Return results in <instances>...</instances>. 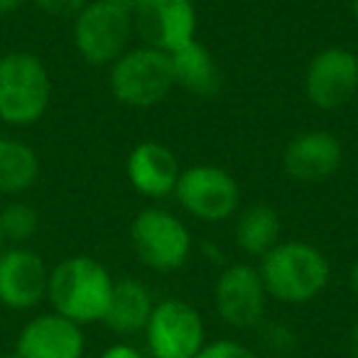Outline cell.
Returning a JSON list of instances; mask_svg holds the SVG:
<instances>
[{"instance_id": "obj_1", "label": "cell", "mask_w": 358, "mask_h": 358, "mask_svg": "<svg viewBox=\"0 0 358 358\" xmlns=\"http://www.w3.org/2000/svg\"><path fill=\"white\" fill-rule=\"evenodd\" d=\"M113 285V275L101 260L91 255H69L50 268L47 302L52 312L86 327L103 322Z\"/></svg>"}, {"instance_id": "obj_2", "label": "cell", "mask_w": 358, "mask_h": 358, "mask_svg": "<svg viewBox=\"0 0 358 358\" xmlns=\"http://www.w3.org/2000/svg\"><path fill=\"white\" fill-rule=\"evenodd\" d=\"M258 273L270 299L282 304L314 302L331 280V263L307 241H280L260 258Z\"/></svg>"}, {"instance_id": "obj_3", "label": "cell", "mask_w": 358, "mask_h": 358, "mask_svg": "<svg viewBox=\"0 0 358 358\" xmlns=\"http://www.w3.org/2000/svg\"><path fill=\"white\" fill-rule=\"evenodd\" d=\"M52 76L47 64L27 50L0 55V123L30 128L47 115L52 103Z\"/></svg>"}, {"instance_id": "obj_4", "label": "cell", "mask_w": 358, "mask_h": 358, "mask_svg": "<svg viewBox=\"0 0 358 358\" xmlns=\"http://www.w3.org/2000/svg\"><path fill=\"white\" fill-rule=\"evenodd\" d=\"M108 89L128 108H152L174 89L172 59L150 45L130 47L108 66Z\"/></svg>"}, {"instance_id": "obj_5", "label": "cell", "mask_w": 358, "mask_h": 358, "mask_svg": "<svg viewBox=\"0 0 358 358\" xmlns=\"http://www.w3.org/2000/svg\"><path fill=\"white\" fill-rule=\"evenodd\" d=\"M71 20L74 47L86 64L110 66L130 50L135 17L110 0H89Z\"/></svg>"}, {"instance_id": "obj_6", "label": "cell", "mask_w": 358, "mask_h": 358, "mask_svg": "<svg viewBox=\"0 0 358 358\" xmlns=\"http://www.w3.org/2000/svg\"><path fill=\"white\" fill-rule=\"evenodd\" d=\"M130 243L145 268L155 273H174L192 255V231L172 211L148 206L130 224Z\"/></svg>"}, {"instance_id": "obj_7", "label": "cell", "mask_w": 358, "mask_h": 358, "mask_svg": "<svg viewBox=\"0 0 358 358\" xmlns=\"http://www.w3.org/2000/svg\"><path fill=\"white\" fill-rule=\"evenodd\" d=\"M174 199L194 219L221 224L238 214L241 187L234 174L219 164H192L179 174Z\"/></svg>"}, {"instance_id": "obj_8", "label": "cell", "mask_w": 358, "mask_h": 358, "mask_svg": "<svg viewBox=\"0 0 358 358\" xmlns=\"http://www.w3.org/2000/svg\"><path fill=\"white\" fill-rule=\"evenodd\" d=\"M143 334L150 358H194L206 346L204 317L179 297L155 302Z\"/></svg>"}, {"instance_id": "obj_9", "label": "cell", "mask_w": 358, "mask_h": 358, "mask_svg": "<svg viewBox=\"0 0 358 358\" xmlns=\"http://www.w3.org/2000/svg\"><path fill=\"white\" fill-rule=\"evenodd\" d=\"M268 299L263 278L250 263L226 265L214 282V309L234 329H258L265 322Z\"/></svg>"}, {"instance_id": "obj_10", "label": "cell", "mask_w": 358, "mask_h": 358, "mask_svg": "<svg viewBox=\"0 0 358 358\" xmlns=\"http://www.w3.org/2000/svg\"><path fill=\"white\" fill-rule=\"evenodd\" d=\"M358 94V55L348 47H324L304 71V96L319 110H336Z\"/></svg>"}, {"instance_id": "obj_11", "label": "cell", "mask_w": 358, "mask_h": 358, "mask_svg": "<svg viewBox=\"0 0 358 358\" xmlns=\"http://www.w3.org/2000/svg\"><path fill=\"white\" fill-rule=\"evenodd\" d=\"M50 268L37 250L6 245L0 250V307L30 312L47 299Z\"/></svg>"}, {"instance_id": "obj_12", "label": "cell", "mask_w": 358, "mask_h": 358, "mask_svg": "<svg viewBox=\"0 0 358 358\" xmlns=\"http://www.w3.org/2000/svg\"><path fill=\"white\" fill-rule=\"evenodd\" d=\"M343 164V145L331 130H304L297 133L282 150V169L299 185L329 182Z\"/></svg>"}, {"instance_id": "obj_13", "label": "cell", "mask_w": 358, "mask_h": 358, "mask_svg": "<svg viewBox=\"0 0 358 358\" xmlns=\"http://www.w3.org/2000/svg\"><path fill=\"white\" fill-rule=\"evenodd\" d=\"M135 30L145 37V45L167 55L196 40V8L192 0H148L133 13Z\"/></svg>"}, {"instance_id": "obj_14", "label": "cell", "mask_w": 358, "mask_h": 358, "mask_svg": "<svg viewBox=\"0 0 358 358\" xmlns=\"http://www.w3.org/2000/svg\"><path fill=\"white\" fill-rule=\"evenodd\" d=\"M84 327L57 312L35 314L15 338L17 358H84Z\"/></svg>"}, {"instance_id": "obj_15", "label": "cell", "mask_w": 358, "mask_h": 358, "mask_svg": "<svg viewBox=\"0 0 358 358\" xmlns=\"http://www.w3.org/2000/svg\"><path fill=\"white\" fill-rule=\"evenodd\" d=\"M182 174L179 159L167 145L145 140L130 150L125 159V177L138 194L148 199H164L174 194L177 179Z\"/></svg>"}, {"instance_id": "obj_16", "label": "cell", "mask_w": 358, "mask_h": 358, "mask_svg": "<svg viewBox=\"0 0 358 358\" xmlns=\"http://www.w3.org/2000/svg\"><path fill=\"white\" fill-rule=\"evenodd\" d=\"M169 59H172L174 86L189 91L192 96L214 99L224 89V71L209 47H204L199 40L172 52Z\"/></svg>"}, {"instance_id": "obj_17", "label": "cell", "mask_w": 358, "mask_h": 358, "mask_svg": "<svg viewBox=\"0 0 358 358\" xmlns=\"http://www.w3.org/2000/svg\"><path fill=\"white\" fill-rule=\"evenodd\" d=\"M152 309L155 299L148 285L135 278L115 280L103 324L118 336H135V334L145 331Z\"/></svg>"}, {"instance_id": "obj_18", "label": "cell", "mask_w": 358, "mask_h": 358, "mask_svg": "<svg viewBox=\"0 0 358 358\" xmlns=\"http://www.w3.org/2000/svg\"><path fill=\"white\" fill-rule=\"evenodd\" d=\"M40 172V155L30 143L13 135H0V194L17 199L37 185Z\"/></svg>"}, {"instance_id": "obj_19", "label": "cell", "mask_w": 358, "mask_h": 358, "mask_svg": "<svg viewBox=\"0 0 358 358\" xmlns=\"http://www.w3.org/2000/svg\"><path fill=\"white\" fill-rule=\"evenodd\" d=\"M280 236H282V219L275 206L250 204L236 214V248L250 258H263L265 253H270L280 243Z\"/></svg>"}, {"instance_id": "obj_20", "label": "cell", "mask_w": 358, "mask_h": 358, "mask_svg": "<svg viewBox=\"0 0 358 358\" xmlns=\"http://www.w3.org/2000/svg\"><path fill=\"white\" fill-rule=\"evenodd\" d=\"M40 231V211L25 199H10L0 209V234L8 245H25Z\"/></svg>"}, {"instance_id": "obj_21", "label": "cell", "mask_w": 358, "mask_h": 358, "mask_svg": "<svg viewBox=\"0 0 358 358\" xmlns=\"http://www.w3.org/2000/svg\"><path fill=\"white\" fill-rule=\"evenodd\" d=\"M194 358H263L255 348L236 341V338H216L206 341V346Z\"/></svg>"}, {"instance_id": "obj_22", "label": "cell", "mask_w": 358, "mask_h": 358, "mask_svg": "<svg viewBox=\"0 0 358 358\" xmlns=\"http://www.w3.org/2000/svg\"><path fill=\"white\" fill-rule=\"evenodd\" d=\"M260 338L265 341V346L270 348L273 353H278V356H285V353H289L294 348V334L289 327H285V324H260Z\"/></svg>"}, {"instance_id": "obj_23", "label": "cell", "mask_w": 358, "mask_h": 358, "mask_svg": "<svg viewBox=\"0 0 358 358\" xmlns=\"http://www.w3.org/2000/svg\"><path fill=\"white\" fill-rule=\"evenodd\" d=\"M37 10L52 17H74L89 0H30Z\"/></svg>"}, {"instance_id": "obj_24", "label": "cell", "mask_w": 358, "mask_h": 358, "mask_svg": "<svg viewBox=\"0 0 358 358\" xmlns=\"http://www.w3.org/2000/svg\"><path fill=\"white\" fill-rule=\"evenodd\" d=\"M99 358H145V353L140 348H135L133 343L118 341V343H110L106 351H101Z\"/></svg>"}, {"instance_id": "obj_25", "label": "cell", "mask_w": 358, "mask_h": 358, "mask_svg": "<svg viewBox=\"0 0 358 358\" xmlns=\"http://www.w3.org/2000/svg\"><path fill=\"white\" fill-rule=\"evenodd\" d=\"M25 3H30V0H0V17H8L13 13H17Z\"/></svg>"}, {"instance_id": "obj_26", "label": "cell", "mask_w": 358, "mask_h": 358, "mask_svg": "<svg viewBox=\"0 0 358 358\" xmlns=\"http://www.w3.org/2000/svg\"><path fill=\"white\" fill-rule=\"evenodd\" d=\"M348 353L351 358H358V317L353 319L351 331H348Z\"/></svg>"}, {"instance_id": "obj_27", "label": "cell", "mask_w": 358, "mask_h": 358, "mask_svg": "<svg viewBox=\"0 0 358 358\" xmlns=\"http://www.w3.org/2000/svg\"><path fill=\"white\" fill-rule=\"evenodd\" d=\"M110 3H115V6H120V8H125V10L135 13V10H140V8H143L148 0H110Z\"/></svg>"}, {"instance_id": "obj_28", "label": "cell", "mask_w": 358, "mask_h": 358, "mask_svg": "<svg viewBox=\"0 0 358 358\" xmlns=\"http://www.w3.org/2000/svg\"><path fill=\"white\" fill-rule=\"evenodd\" d=\"M348 287H351V292L356 294V299H358V260L351 265V270H348Z\"/></svg>"}, {"instance_id": "obj_29", "label": "cell", "mask_w": 358, "mask_h": 358, "mask_svg": "<svg viewBox=\"0 0 358 358\" xmlns=\"http://www.w3.org/2000/svg\"><path fill=\"white\" fill-rule=\"evenodd\" d=\"M351 10H353V17H356V22H358V0H353L351 3Z\"/></svg>"}, {"instance_id": "obj_30", "label": "cell", "mask_w": 358, "mask_h": 358, "mask_svg": "<svg viewBox=\"0 0 358 358\" xmlns=\"http://www.w3.org/2000/svg\"><path fill=\"white\" fill-rule=\"evenodd\" d=\"M0 358H17L15 353H0Z\"/></svg>"}, {"instance_id": "obj_31", "label": "cell", "mask_w": 358, "mask_h": 358, "mask_svg": "<svg viewBox=\"0 0 358 358\" xmlns=\"http://www.w3.org/2000/svg\"><path fill=\"white\" fill-rule=\"evenodd\" d=\"M6 248V241H3V234H0V250Z\"/></svg>"}, {"instance_id": "obj_32", "label": "cell", "mask_w": 358, "mask_h": 358, "mask_svg": "<svg viewBox=\"0 0 358 358\" xmlns=\"http://www.w3.org/2000/svg\"><path fill=\"white\" fill-rule=\"evenodd\" d=\"M324 3H334V0H324Z\"/></svg>"}]
</instances>
